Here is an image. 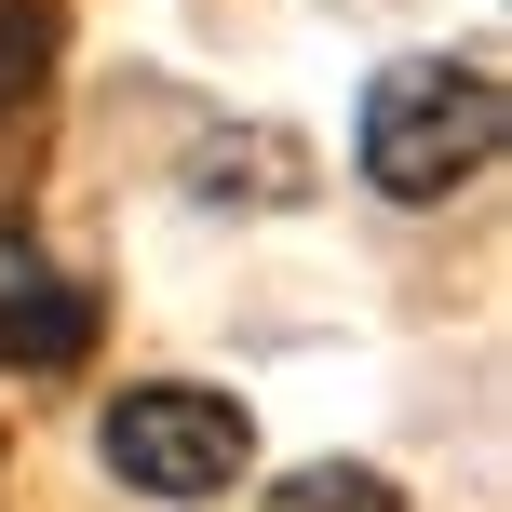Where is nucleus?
Listing matches in <instances>:
<instances>
[{
  "mask_svg": "<svg viewBox=\"0 0 512 512\" xmlns=\"http://www.w3.org/2000/svg\"><path fill=\"white\" fill-rule=\"evenodd\" d=\"M270 512H405V486L391 472H364V459H310V472H283Z\"/></svg>",
  "mask_w": 512,
  "mask_h": 512,
  "instance_id": "obj_6",
  "label": "nucleus"
},
{
  "mask_svg": "<svg viewBox=\"0 0 512 512\" xmlns=\"http://www.w3.org/2000/svg\"><path fill=\"white\" fill-rule=\"evenodd\" d=\"M499 135H512V95H499L486 54H391L364 81L351 162L378 203H445V189H472L499 162Z\"/></svg>",
  "mask_w": 512,
  "mask_h": 512,
  "instance_id": "obj_1",
  "label": "nucleus"
},
{
  "mask_svg": "<svg viewBox=\"0 0 512 512\" xmlns=\"http://www.w3.org/2000/svg\"><path fill=\"white\" fill-rule=\"evenodd\" d=\"M95 459L122 472L135 499H216V486H243V459H256V418L230 405V391L149 378V391H122V405L95 418Z\"/></svg>",
  "mask_w": 512,
  "mask_h": 512,
  "instance_id": "obj_2",
  "label": "nucleus"
},
{
  "mask_svg": "<svg viewBox=\"0 0 512 512\" xmlns=\"http://www.w3.org/2000/svg\"><path fill=\"white\" fill-rule=\"evenodd\" d=\"M54 81H68V0H0V189L54 162Z\"/></svg>",
  "mask_w": 512,
  "mask_h": 512,
  "instance_id": "obj_4",
  "label": "nucleus"
},
{
  "mask_svg": "<svg viewBox=\"0 0 512 512\" xmlns=\"http://www.w3.org/2000/svg\"><path fill=\"white\" fill-rule=\"evenodd\" d=\"M95 283H68L27 230H0V378H68L95 364Z\"/></svg>",
  "mask_w": 512,
  "mask_h": 512,
  "instance_id": "obj_3",
  "label": "nucleus"
},
{
  "mask_svg": "<svg viewBox=\"0 0 512 512\" xmlns=\"http://www.w3.org/2000/svg\"><path fill=\"white\" fill-rule=\"evenodd\" d=\"M189 203H216V216H283V203H310V149L270 135V122H230V135L189 149Z\"/></svg>",
  "mask_w": 512,
  "mask_h": 512,
  "instance_id": "obj_5",
  "label": "nucleus"
}]
</instances>
